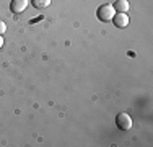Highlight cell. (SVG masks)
Segmentation results:
<instances>
[{"instance_id":"5b68a950","label":"cell","mask_w":153,"mask_h":147,"mask_svg":"<svg viewBox=\"0 0 153 147\" xmlns=\"http://www.w3.org/2000/svg\"><path fill=\"white\" fill-rule=\"evenodd\" d=\"M114 10L117 13H126L127 10H129V2L127 0H117L114 5Z\"/></svg>"},{"instance_id":"3957f363","label":"cell","mask_w":153,"mask_h":147,"mask_svg":"<svg viewBox=\"0 0 153 147\" xmlns=\"http://www.w3.org/2000/svg\"><path fill=\"white\" fill-rule=\"evenodd\" d=\"M112 21H114V25L117 28H126L129 25V15L127 13H116L112 16Z\"/></svg>"},{"instance_id":"52a82bcc","label":"cell","mask_w":153,"mask_h":147,"mask_svg":"<svg viewBox=\"0 0 153 147\" xmlns=\"http://www.w3.org/2000/svg\"><path fill=\"white\" fill-rule=\"evenodd\" d=\"M5 29H7V26H5V23H3V21H0V36H2L3 33H5Z\"/></svg>"},{"instance_id":"ba28073f","label":"cell","mask_w":153,"mask_h":147,"mask_svg":"<svg viewBox=\"0 0 153 147\" xmlns=\"http://www.w3.org/2000/svg\"><path fill=\"white\" fill-rule=\"evenodd\" d=\"M2 46H3V38L0 36V47H2Z\"/></svg>"},{"instance_id":"277c9868","label":"cell","mask_w":153,"mask_h":147,"mask_svg":"<svg viewBox=\"0 0 153 147\" xmlns=\"http://www.w3.org/2000/svg\"><path fill=\"white\" fill-rule=\"evenodd\" d=\"M26 5H28V0H12L10 10H12L13 13H21L25 8H26Z\"/></svg>"},{"instance_id":"7a4b0ae2","label":"cell","mask_w":153,"mask_h":147,"mask_svg":"<svg viewBox=\"0 0 153 147\" xmlns=\"http://www.w3.org/2000/svg\"><path fill=\"white\" fill-rule=\"evenodd\" d=\"M116 124H117L119 129L129 131L132 128V118L127 115V113H121V115H117V118H116Z\"/></svg>"},{"instance_id":"6da1fadb","label":"cell","mask_w":153,"mask_h":147,"mask_svg":"<svg viewBox=\"0 0 153 147\" xmlns=\"http://www.w3.org/2000/svg\"><path fill=\"white\" fill-rule=\"evenodd\" d=\"M114 15H116V10H114V7L109 5V3H104V5H101L100 8H98V18H100L101 21H111Z\"/></svg>"},{"instance_id":"8992f818","label":"cell","mask_w":153,"mask_h":147,"mask_svg":"<svg viewBox=\"0 0 153 147\" xmlns=\"http://www.w3.org/2000/svg\"><path fill=\"white\" fill-rule=\"evenodd\" d=\"M51 0H33V5L36 7V8H46V7H49Z\"/></svg>"}]
</instances>
